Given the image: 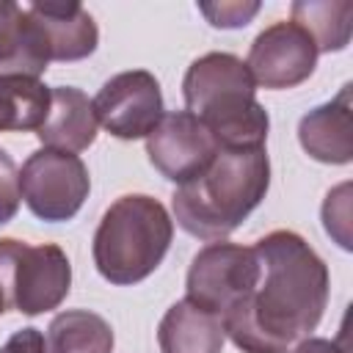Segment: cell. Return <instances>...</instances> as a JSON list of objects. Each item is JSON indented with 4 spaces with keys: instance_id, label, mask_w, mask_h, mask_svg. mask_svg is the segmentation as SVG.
<instances>
[{
    "instance_id": "9a60e30c",
    "label": "cell",
    "mask_w": 353,
    "mask_h": 353,
    "mask_svg": "<svg viewBox=\"0 0 353 353\" xmlns=\"http://www.w3.org/2000/svg\"><path fill=\"white\" fill-rule=\"evenodd\" d=\"M157 342L163 353H221L226 334L221 317L182 298L163 314L157 325Z\"/></svg>"
},
{
    "instance_id": "8992f818",
    "label": "cell",
    "mask_w": 353,
    "mask_h": 353,
    "mask_svg": "<svg viewBox=\"0 0 353 353\" xmlns=\"http://www.w3.org/2000/svg\"><path fill=\"white\" fill-rule=\"evenodd\" d=\"M19 188L28 210L47 223L72 221L91 190L85 163L61 149H39L19 168Z\"/></svg>"
},
{
    "instance_id": "8fae6325",
    "label": "cell",
    "mask_w": 353,
    "mask_h": 353,
    "mask_svg": "<svg viewBox=\"0 0 353 353\" xmlns=\"http://www.w3.org/2000/svg\"><path fill=\"white\" fill-rule=\"evenodd\" d=\"M298 141L303 152L328 165H345L353 157V119H350V85H342L339 94L309 110L298 124Z\"/></svg>"
},
{
    "instance_id": "e0dca14e",
    "label": "cell",
    "mask_w": 353,
    "mask_h": 353,
    "mask_svg": "<svg viewBox=\"0 0 353 353\" xmlns=\"http://www.w3.org/2000/svg\"><path fill=\"white\" fill-rule=\"evenodd\" d=\"M292 22L312 36L317 52H339L350 41L353 3L350 0H298L292 3Z\"/></svg>"
},
{
    "instance_id": "7a4b0ae2",
    "label": "cell",
    "mask_w": 353,
    "mask_h": 353,
    "mask_svg": "<svg viewBox=\"0 0 353 353\" xmlns=\"http://www.w3.org/2000/svg\"><path fill=\"white\" fill-rule=\"evenodd\" d=\"M270 188V160L265 146L218 149L212 163L171 196L176 223L199 240H223L265 199Z\"/></svg>"
},
{
    "instance_id": "52a82bcc",
    "label": "cell",
    "mask_w": 353,
    "mask_h": 353,
    "mask_svg": "<svg viewBox=\"0 0 353 353\" xmlns=\"http://www.w3.org/2000/svg\"><path fill=\"white\" fill-rule=\"evenodd\" d=\"M259 279V256L254 245H234L226 240H215L204 245L188 270V301L199 309L223 317L234 309Z\"/></svg>"
},
{
    "instance_id": "ba28073f",
    "label": "cell",
    "mask_w": 353,
    "mask_h": 353,
    "mask_svg": "<svg viewBox=\"0 0 353 353\" xmlns=\"http://www.w3.org/2000/svg\"><path fill=\"white\" fill-rule=\"evenodd\" d=\"M97 121L121 141L146 138L163 119V91L152 72L130 69L113 74L91 99Z\"/></svg>"
},
{
    "instance_id": "44dd1931",
    "label": "cell",
    "mask_w": 353,
    "mask_h": 353,
    "mask_svg": "<svg viewBox=\"0 0 353 353\" xmlns=\"http://www.w3.org/2000/svg\"><path fill=\"white\" fill-rule=\"evenodd\" d=\"M22 201V188H19V168L11 160L6 149H0V223H8Z\"/></svg>"
},
{
    "instance_id": "d6986e66",
    "label": "cell",
    "mask_w": 353,
    "mask_h": 353,
    "mask_svg": "<svg viewBox=\"0 0 353 353\" xmlns=\"http://www.w3.org/2000/svg\"><path fill=\"white\" fill-rule=\"evenodd\" d=\"M323 226L342 245L350 248V185L342 182L325 196L323 204Z\"/></svg>"
},
{
    "instance_id": "ffe728a7",
    "label": "cell",
    "mask_w": 353,
    "mask_h": 353,
    "mask_svg": "<svg viewBox=\"0 0 353 353\" xmlns=\"http://www.w3.org/2000/svg\"><path fill=\"white\" fill-rule=\"evenodd\" d=\"M199 11L210 19L212 28H245L256 11H259V3H245V0H232V3H201Z\"/></svg>"
},
{
    "instance_id": "7402d4cb",
    "label": "cell",
    "mask_w": 353,
    "mask_h": 353,
    "mask_svg": "<svg viewBox=\"0 0 353 353\" xmlns=\"http://www.w3.org/2000/svg\"><path fill=\"white\" fill-rule=\"evenodd\" d=\"M0 353H47L44 334L39 328H22L0 345Z\"/></svg>"
},
{
    "instance_id": "ac0fdd59",
    "label": "cell",
    "mask_w": 353,
    "mask_h": 353,
    "mask_svg": "<svg viewBox=\"0 0 353 353\" xmlns=\"http://www.w3.org/2000/svg\"><path fill=\"white\" fill-rule=\"evenodd\" d=\"M50 110V88L39 77L0 74V130H39Z\"/></svg>"
},
{
    "instance_id": "cb8c5ba5",
    "label": "cell",
    "mask_w": 353,
    "mask_h": 353,
    "mask_svg": "<svg viewBox=\"0 0 353 353\" xmlns=\"http://www.w3.org/2000/svg\"><path fill=\"white\" fill-rule=\"evenodd\" d=\"M8 309V303H6V295H3V290H0V314Z\"/></svg>"
},
{
    "instance_id": "30bf717a",
    "label": "cell",
    "mask_w": 353,
    "mask_h": 353,
    "mask_svg": "<svg viewBox=\"0 0 353 353\" xmlns=\"http://www.w3.org/2000/svg\"><path fill=\"white\" fill-rule=\"evenodd\" d=\"M215 152L218 143L190 110L163 113V119L146 135L149 163L176 185L196 179L212 163Z\"/></svg>"
},
{
    "instance_id": "5bb4252c",
    "label": "cell",
    "mask_w": 353,
    "mask_h": 353,
    "mask_svg": "<svg viewBox=\"0 0 353 353\" xmlns=\"http://www.w3.org/2000/svg\"><path fill=\"white\" fill-rule=\"evenodd\" d=\"M28 11L44 30L50 61H83L97 50V22L80 3H33Z\"/></svg>"
},
{
    "instance_id": "9c48e42d",
    "label": "cell",
    "mask_w": 353,
    "mask_h": 353,
    "mask_svg": "<svg viewBox=\"0 0 353 353\" xmlns=\"http://www.w3.org/2000/svg\"><path fill=\"white\" fill-rule=\"evenodd\" d=\"M317 55L320 52L312 36L292 19L290 22L281 19L265 28L254 39L245 66L256 85L281 91V88H295L303 80H309L317 66Z\"/></svg>"
},
{
    "instance_id": "7c38bea8",
    "label": "cell",
    "mask_w": 353,
    "mask_h": 353,
    "mask_svg": "<svg viewBox=\"0 0 353 353\" xmlns=\"http://www.w3.org/2000/svg\"><path fill=\"white\" fill-rule=\"evenodd\" d=\"M97 113L91 99L74 85H55L50 88V110L41 127L36 130L39 141L47 149L61 152H83L97 141Z\"/></svg>"
},
{
    "instance_id": "6da1fadb",
    "label": "cell",
    "mask_w": 353,
    "mask_h": 353,
    "mask_svg": "<svg viewBox=\"0 0 353 353\" xmlns=\"http://www.w3.org/2000/svg\"><path fill=\"white\" fill-rule=\"evenodd\" d=\"M259 279L254 290L221 317L223 334L243 353H287L323 320L328 268L295 232L276 229L254 243Z\"/></svg>"
},
{
    "instance_id": "5b68a950",
    "label": "cell",
    "mask_w": 353,
    "mask_h": 353,
    "mask_svg": "<svg viewBox=\"0 0 353 353\" xmlns=\"http://www.w3.org/2000/svg\"><path fill=\"white\" fill-rule=\"evenodd\" d=\"M72 287V265L61 245H30L14 237L0 240V290L19 314L58 309Z\"/></svg>"
},
{
    "instance_id": "603a6c76",
    "label": "cell",
    "mask_w": 353,
    "mask_h": 353,
    "mask_svg": "<svg viewBox=\"0 0 353 353\" xmlns=\"http://www.w3.org/2000/svg\"><path fill=\"white\" fill-rule=\"evenodd\" d=\"M292 353H345L336 342H331V339H323V336H306V339H301L295 347H292Z\"/></svg>"
},
{
    "instance_id": "4fadbf2b",
    "label": "cell",
    "mask_w": 353,
    "mask_h": 353,
    "mask_svg": "<svg viewBox=\"0 0 353 353\" xmlns=\"http://www.w3.org/2000/svg\"><path fill=\"white\" fill-rule=\"evenodd\" d=\"M50 63L44 30L28 8L0 0V74L39 77Z\"/></svg>"
},
{
    "instance_id": "2e32d148",
    "label": "cell",
    "mask_w": 353,
    "mask_h": 353,
    "mask_svg": "<svg viewBox=\"0 0 353 353\" xmlns=\"http://www.w3.org/2000/svg\"><path fill=\"white\" fill-rule=\"evenodd\" d=\"M47 353H113V328L88 309H66L47 328Z\"/></svg>"
},
{
    "instance_id": "277c9868",
    "label": "cell",
    "mask_w": 353,
    "mask_h": 353,
    "mask_svg": "<svg viewBox=\"0 0 353 353\" xmlns=\"http://www.w3.org/2000/svg\"><path fill=\"white\" fill-rule=\"evenodd\" d=\"M171 237L174 221L168 210L146 193H127L105 210L97 226L94 265L110 284H138L160 268Z\"/></svg>"
},
{
    "instance_id": "3957f363",
    "label": "cell",
    "mask_w": 353,
    "mask_h": 353,
    "mask_svg": "<svg viewBox=\"0 0 353 353\" xmlns=\"http://www.w3.org/2000/svg\"><path fill=\"white\" fill-rule=\"evenodd\" d=\"M185 110H190L212 135L218 149L265 146L268 110L256 102V83L232 52H207L196 58L182 80Z\"/></svg>"
}]
</instances>
